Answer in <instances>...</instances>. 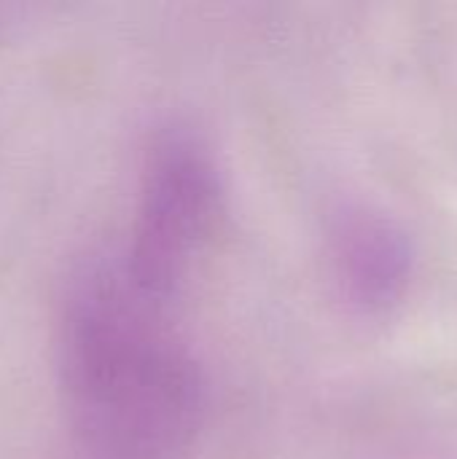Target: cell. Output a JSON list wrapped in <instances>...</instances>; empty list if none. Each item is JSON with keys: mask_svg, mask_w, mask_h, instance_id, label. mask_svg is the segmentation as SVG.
<instances>
[{"mask_svg": "<svg viewBox=\"0 0 457 459\" xmlns=\"http://www.w3.org/2000/svg\"><path fill=\"white\" fill-rule=\"evenodd\" d=\"M221 199L210 148L189 129L154 137L140 180L127 280L145 299H164L213 229Z\"/></svg>", "mask_w": 457, "mask_h": 459, "instance_id": "2", "label": "cell"}, {"mask_svg": "<svg viewBox=\"0 0 457 459\" xmlns=\"http://www.w3.org/2000/svg\"><path fill=\"white\" fill-rule=\"evenodd\" d=\"M127 274L89 272L65 317V374L92 444L124 457L156 455L194 409V377L175 344L132 304Z\"/></svg>", "mask_w": 457, "mask_h": 459, "instance_id": "1", "label": "cell"}, {"mask_svg": "<svg viewBox=\"0 0 457 459\" xmlns=\"http://www.w3.org/2000/svg\"><path fill=\"white\" fill-rule=\"evenodd\" d=\"M334 261L347 296L358 304H377L385 299L388 285L396 282L399 250L385 229L361 212H350L337 223Z\"/></svg>", "mask_w": 457, "mask_h": 459, "instance_id": "3", "label": "cell"}]
</instances>
